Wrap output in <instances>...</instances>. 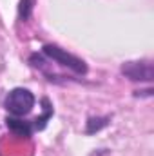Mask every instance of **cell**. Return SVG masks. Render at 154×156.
Masks as SVG:
<instances>
[{
  "instance_id": "obj_1",
  "label": "cell",
  "mask_w": 154,
  "mask_h": 156,
  "mask_svg": "<svg viewBox=\"0 0 154 156\" xmlns=\"http://www.w3.org/2000/svg\"><path fill=\"white\" fill-rule=\"evenodd\" d=\"M35 102H37V98H35V94H33L29 89L15 87V89H11V91L5 94V98H4V107H5V111H7L11 116L24 118L33 111Z\"/></svg>"
},
{
  "instance_id": "obj_2",
  "label": "cell",
  "mask_w": 154,
  "mask_h": 156,
  "mask_svg": "<svg viewBox=\"0 0 154 156\" xmlns=\"http://www.w3.org/2000/svg\"><path fill=\"white\" fill-rule=\"evenodd\" d=\"M42 55H44L45 58H49L51 62H54V64H58V66L69 69V71H73L75 75H80V76L87 75V64H85L82 58H78L75 55L67 53L65 49H62V47L56 45V44H45V45L42 47Z\"/></svg>"
},
{
  "instance_id": "obj_3",
  "label": "cell",
  "mask_w": 154,
  "mask_h": 156,
  "mask_svg": "<svg viewBox=\"0 0 154 156\" xmlns=\"http://www.w3.org/2000/svg\"><path fill=\"white\" fill-rule=\"evenodd\" d=\"M121 75L131 82H147L151 83L154 78V67L151 60H136L121 64Z\"/></svg>"
},
{
  "instance_id": "obj_4",
  "label": "cell",
  "mask_w": 154,
  "mask_h": 156,
  "mask_svg": "<svg viewBox=\"0 0 154 156\" xmlns=\"http://www.w3.org/2000/svg\"><path fill=\"white\" fill-rule=\"evenodd\" d=\"M5 125H7V129H9L15 136H18V138H31L33 133H35L31 120H26V116L20 118V116H11V115H9V116L5 118Z\"/></svg>"
},
{
  "instance_id": "obj_5",
  "label": "cell",
  "mask_w": 154,
  "mask_h": 156,
  "mask_svg": "<svg viewBox=\"0 0 154 156\" xmlns=\"http://www.w3.org/2000/svg\"><path fill=\"white\" fill-rule=\"evenodd\" d=\"M51 116H53V104L49 102V98H42V115L37 116L35 120H31L35 133L37 131H44L45 125H47V122L51 120Z\"/></svg>"
},
{
  "instance_id": "obj_6",
  "label": "cell",
  "mask_w": 154,
  "mask_h": 156,
  "mask_svg": "<svg viewBox=\"0 0 154 156\" xmlns=\"http://www.w3.org/2000/svg\"><path fill=\"white\" fill-rule=\"evenodd\" d=\"M109 120H111L109 116H103V118H100V116H96V118L91 116L89 120H87L85 133H87V134H93V133H96V131H100V129L107 127V125H109Z\"/></svg>"
},
{
  "instance_id": "obj_7",
  "label": "cell",
  "mask_w": 154,
  "mask_h": 156,
  "mask_svg": "<svg viewBox=\"0 0 154 156\" xmlns=\"http://www.w3.org/2000/svg\"><path fill=\"white\" fill-rule=\"evenodd\" d=\"M33 9H35V0H20V4H18V20L27 22L33 15Z\"/></svg>"
}]
</instances>
